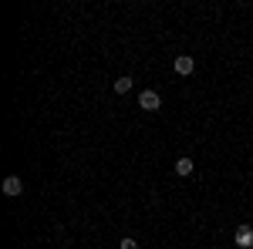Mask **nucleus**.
Wrapping results in <instances>:
<instances>
[{
  "instance_id": "1",
  "label": "nucleus",
  "mask_w": 253,
  "mask_h": 249,
  "mask_svg": "<svg viewBox=\"0 0 253 249\" xmlns=\"http://www.w3.org/2000/svg\"><path fill=\"white\" fill-rule=\"evenodd\" d=\"M138 105H142L145 111H159V108H162V98H159L156 91H142V95H138Z\"/></svg>"
},
{
  "instance_id": "2",
  "label": "nucleus",
  "mask_w": 253,
  "mask_h": 249,
  "mask_svg": "<svg viewBox=\"0 0 253 249\" xmlns=\"http://www.w3.org/2000/svg\"><path fill=\"white\" fill-rule=\"evenodd\" d=\"M172 68H175V74L186 77V74H193V71H196V61L189 58V54H179V58L172 61Z\"/></svg>"
},
{
  "instance_id": "3",
  "label": "nucleus",
  "mask_w": 253,
  "mask_h": 249,
  "mask_svg": "<svg viewBox=\"0 0 253 249\" xmlns=\"http://www.w3.org/2000/svg\"><path fill=\"white\" fill-rule=\"evenodd\" d=\"M20 192H24V182H20L17 175H7V178H3V195H10V199H17Z\"/></svg>"
},
{
  "instance_id": "4",
  "label": "nucleus",
  "mask_w": 253,
  "mask_h": 249,
  "mask_svg": "<svg viewBox=\"0 0 253 249\" xmlns=\"http://www.w3.org/2000/svg\"><path fill=\"white\" fill-rule=\"evenodd\" d=\"M236 246L240 249H253V229L250 226H236Z\"/></svg>"
},
{
  "instance_id": "5",
  "label": "nucleus",
  "mask_w": 253,
  "mask_h": 249,
  "mask_svg": "<svg viewBox=\"0 0 253 249\" xmlns=\"http://www.w3.org/2000/svg\"><path fill=\"white\" fill-rule=\"evenodd\" d=\"M132 84H135V81L125 74V77H118V81H115V91H118V95H128V91H132Z\"/></svg>"
},
{
  "instance_id": "6",
  "label": "nucleus",
  "mask_w": 253,
  "mask_h": 249,
  "mask_svg": "<svg viewBox=\"0 0 253 249\" xmlns=\"http://www.w3.org/2000/svg\"><path fill=\"white\" fill-rule=\"evenodd\" d=\"M193 172V158H179L175 162V175H189Z\"/></svg>"
},
{
  "instance_id": "7",
  "label": "nucleus",
  "mask_w": 253,
  "mask_h": 249,
  "mask_svg": "<svg viewBox=\"0 0 253 249\" xmlns=\"http://www.w3.org/2000/svg\"><path fill=\"white\" fill-rule=\"evenodd\" d=\"M118 249H138V243H135V239H132V236H125V239L118 243Z\"/></svg>"
}]
</instances>
